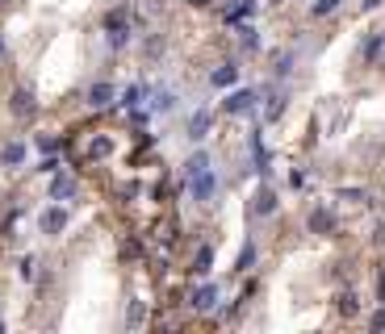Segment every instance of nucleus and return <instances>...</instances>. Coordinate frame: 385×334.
<instances>
[{"mask_svg":"<svg viewBox=\"0 0 385 334\" xmlns=\"http://www.w3.org/2000/svg\"><path fill=\"white\" fill-rule=\"evenodd\" d=\"M289 184H293V188H306V172H302V167H298V172H289Z\"/></svg>","mask_w":385,"mask_h":334,"instance_id":"31","label":"nucleus"},{"mask_svg":"<svg viewBox=\"0 0 385 334\" xmlns=\"http://www.w3.org/2000/svg\"><path fill=\"white\" fill-rule=\"evenodd\" d=\"M38 226H42V234H63V226H67V209L63 205H50V209H42V218H38Z\"/></svg>","mask_w":385,"mask_h":334,"instance_id":"5","label":"nucleus"},{"mask_svg":"<svg viewBox=\"0 0 385 334\" xmlns=\"http://www.w3.org/2000/svg\"><path fill=\"white\" fill-rule=\"evenodd\" d=\"M109 100H113V84H105V79H101V84H92V88H88V105H92V109H105Z\"/></svg>","mask_w":385,"mask_h":334,"instance_id":"16","label":"nucleus"},{"mask_svg":"<svg viewBox=\"0 0 385 334\" xmlns=\"http://www.w3.org/2000/svg\"><path fill=\"white\" fill-rule=\"evenodd\" d=\"M289 71H293V50H281V54H277V67H273V75H277V79H285Z\"/></svg>","mask_w":385,"mask_h":334,"instance_id":"23","label":"nucleus"},{"mask_svg":"<svg viewBox=\"0 0 385 334\" xmlns=\"http://www.w3.org/2000/svg\"><path fill=\"white\" fill-rule=\"evenodd\" d=\"M335 8H340V0H319V4L310 8V13H314V17H331Z\"/></svg>","mask_w":385,"mask_h":334,"instance_id":"28","label":"nucleus"},{"mask_svg":"<svg viewBox=\"0 0 385 334\" xmlns=\"http://www.w3.org/2000/svg\"><path fill=\"white\" fill-rule=\"evenodd\" d=\"M0 59H4V38H0Z\"/></svg>","mask_w":385,"mask_h":334,"instance_id":"35","label":"nucleus"},{"mask_svg":"<svg viewBox=\"0 0 385 334\" xmlns=\"http://www.w3.org/2000/svg\"><path fill=\"white\" fill-rule=\"evenodd\" d=\"M369 334H385V310H377V314L369 318Z\"/></svg>","mask_w":385,"mask_h":334,"instance_id":"30","label":"nucleus"},{"mask_svg":"<svg viewBox=\"0 0 385 334\" xmlns=\"http://www.w3.org/2000/svg\"><path fill=\"white\" fill-rule=\"evenodd\" d=\"M377 297L385 301V268H382V276H377Z\"/></svg>","mask_w":385,"mask_h":334,"instance_id":"32","label":"nucleus"},{"mask_svg":"<svg viewBox=\"0 0 385 334\" xmlns=\"http://www.w3.org/2000/svg\"><path fill=\"white\" fill-rule=\"evenodd\" d=\"M385 0H365V13H373V8H382Z\"/></svg>","mask_w":385,"mask_h":334,"instance_id":"33","label":"nucleus"},{"mask_svg":"<svg viewBox=\"0 0 385 334\" xmlns=\"http://www.w3.org/2000/svg\"><path fill=\"white\" fill-rule=\"evenodd\" d=\"M143 318H147L143 301H130V305H126V326H130V331H138V326H143Z\"/></svg>","mask_w":385,"mask_h":334,"instance_id":"22","label":"nucleus"},{"mask_svg":"<svg viewBox=\"0 0 385 334\" xmlns=\"http://www.w3.org/2000/svg\"><path fill=\"white\" fill-rule=\"evenodd\" d=\"M193 272L197 276H210L214 272V243H201V251L193 255Z\"/></svg>","mask_w":385,"mask_h":334,"instance_id":"13","label":"nucleus"},{"mask_svg":"<svg viewBox=\"0 0 385 334\" xmlns=\"http://www.w3.org/2000/svg\"><path fill=\"white\" fill-rule=\"evenodd\" d=\"M172 109H176V92L172 88H159L151 96V113H172Z\"/></svg>","mask_w":385,"mask_h":334,"instance_id":"17","label":"nucleus"},{"mask_svg":"<svg viewBox=\"0 0 385 334\" xmlns=\"http://www.w3.org/2000/svg\"><path fill=\"white\" fill-rule=\"evenodd\" d=\"M189 4H197V8H205V4H210V0H189Z\"/></svg>","mask_w":385,"mask_h":334,"instance_id":"34","label":"nucleus"},{"mask_svg":"<svg viewBox=\"0 0 385 334\" xmlns=\"http://www.w3.org/2000/svg\"><path fill=\"white\" fill-rule=\"evenodd\" d=\"M256 4H260V0H239V4H231V8L222 13V17H226V25H239V21H247V17L256 13Z\"/></svg>","mask_w":385,"mask_h":334,"instance_id":"14","label":"nucleus"},{"mask_svg":"<svg viewBox=\"0 0 385 334\" xmlns=\"http://www.w3.org/2000/svg\"><path fill=\"white\" fill-rule=\"evenodd\" d=\"M0 334H8V331H4V326H0Z\"/></svg>","mask_w":385,"mask_h":334,"instance_id":"37","label":"nucleus"},{"mask_svg":"<svg viewBox=\"0 0 385 334\" xmlns=\"http://www.w3.org/2000/svg\"><path fill=\"white\" fill-rule=\"evenodd\" d=\"M382 50H385V29H373V33L361 42V59H365V63H377Z\"/></svg>","mask_w":385,"mask_h":334,"instance_id":"7","label":"nucleus"},{"mask_svg":"<svg viewBox=\"0 0 385 334\" xmlns=\"http://www.w3.org/2000/svg\"><path fill=\"white\" fill-rule=\"evenodd\" d=\"M268 4H281V0H268Z\"/></svg>","mask_w":385,"mask_h":334,"instance_id":"36","label":"nucleus"},{"mask_svg":"<svg viewBox=\"0 0 385 334\" xmlns=\"http://www.w3.org/2000/svg\"><path fill=\"white\" fill-rule=\"evenodd\" d=\"M8 109H13V117H17V121H29V117L38 113V100H34V92H29V88H17Z\"/></svg>","mask_w":385,"mask_h":334,"instance_id":"4","label":"nucleus"},{"mask_svg":"<svg viewBox=\"0 0 385 334\" xmlns=\"http://www.w3.org/2000/svg\"><path fill=\"white\" fill-rule=\"evenodd\" d=\"M285 100H289L285 92H273V96H268V109H264V121H277V117L285 113Z\"/></svg>","mask_w":385,"mask_h":334,"instance_id":"19","label":"nucleus"},{"mask_svg":"<svg viewBox=\"0 0 385 334\" xmlns=\"http://www.w3.org/2000/svg\"><path fill=\"white\" fill-rule=\"evenodd\" d=\"M210 79H214V88H235V84H239V67H235V63H222Z\"/></svg>","mask_w":385,"mask_h":334,"instance_id":"15","label":"nucleus"},{"mask_svg":"<svg viewBox=\"0 0 385 334\" xmlns=\"http://www.w3.org/2000/svg\"><path fill=\"white\" fill-rule=\"evenodd\" d=\"M214 188H218L214 167H201V172H193V176H189V192H193V201H197V205H210V201H214Z\"/></svg>","mask_w":385,"mask_h":334,"instance_id":"2","label":"nucleus"},{"mask_svg":"<svg viewBox=\"0 0 385 334\" xmlns=\"http://www.w3.org/2000/svg\"><path fill=\"white\" fill-rule=\"evenodd\" d=\"M126 17H130V8H126V4H122V8H113V13L105 17L109 50H126V46H130V38H134V33H130V21H126Z\"/></svg>","mask_w":385,"mask_h":334,"instance_id":"1","label":"nucleus"},{"mask_svg":"<svg viewBox=\"0 0 385 334\" xmlns=\"http://www.w3.org/2000/svg\"><path fill=\"white\" fill-rule=\"evenodd\" d=\"M59 167H63V163H59V159H55V155H46V159H42V163H38V172H42V176H55V172H59Z\"/></svg>","mask_w":385,"mask_h":334,"instance_id":"29","label":"nucleus"},{"mask_svg":"<svg viewBox=\"0 0 385 334\" xmlns=\"http://www.w3.org/2000/svg\"><path fill=\"white\" fill-rule=\"evenodd\" d=\"M189 305H193L197 314H210V310L218 305V284H201V289H193V297H189Z\"/></svg>","mask_w":385,"mask_h":334,"instance_id":"6","label":"nucleus"},{"mask_svg":"<svg viewBox=\"0 0 385 334\" xmlns=\"http://www.w3.org/2000/svg\"><path fill=\"white\" fill-rule=\"evenodd\" d=\"M239 42H243V50H256V46H260V38H256V25H239Z\"/></svg>","mask_w":385,"mask_h":334,"instance_id":"24","label":"nucleus"},{"mask_svg":"<svg viewBox=\"0 0 385 334\" xmlns=\"http://www.w3.org/2000/svg\"><path fill=\"white\" fill-rule=\"evenodd\" d=\"M75 180L71 176H63V172H55V180H50V201H71L75 197Z\"/></svg>","mask_w":385,"mask_h":334,"instance_id":"9","label":"nucleus"},{"mask_svg":"<svg viewBox=\"0 0 385 334\" xmlns=\"http://www.w3.org/2000/svg\"><path fill=\"white\" fill-rule=\"evenodd\" d=\"M210 126H214V113H210V109H197V113L189 117V138L201 142V138L210 134Z\"/></svg>","mask_w":385,"mask_h":334,"instance_id":"8","label":"nucleus"},{"mask_svg":"<svg viewBox=\"0 0 385 334\" xmlns=\"http://www.w3.org/2000/svg\"><path fill=\"white\" fill-rule=\"evenodd\" d=\"M340 197H344V201H352V205L369 201V192H365V188H340Z\"/></svg>","mask_w":385,"mask_h":334,"instance_id":"27","label":"nucleus"},{"mask_svg":"<svg viewBox=\"0 0 385 334\" xmlns=\"http://www.w3.org/2000/svg\"><path fill=\"white\" fill-rule=\"evenodd\" d=\"M143 96H147V88H143V84H130V88L122 92V105H126V109H143Z\"/></svg>","mask_w":385,"mask_h":334,"instance_id":"18","label":"nucleus"},{"mask_svg":"<svg viewBox=\"0 0 385 334\" xmlns=\"http://www.w3.org/2000/svg\"><path fill=\"white\" fill-rule=\"evenodd\" d=\"M252 213H256V218H273V213H277V192H273V188H260Z\"/></svg>","mask_w":385,"mask_h":334,"instance_id":"11","label":"nucleus"},{"mask_svg":"<svg viewBox=\"0 0 385 334\" xmlns=\"http://www.w3.org/2000/svg\"><path fill=\"white\" fill-rule=\"evenodd\" d=\"M340 314H344V318H356V314H361V297H356L352 289L340 293Z\"/></svg>","mask_w":385,"mask_h":334,"instance_id":"20","label":"nucleus"},{"mask_svg":"<svg viewBox=\"0 0 385 334\" xmlns=\"http://www.w3.org/2000/svg\"><path fill=\"white\" fill-rule=\"evenodd\" d=\"M25 155H29L25 142H4V146H0V167H21Z\"/></svg>","mask_w":385,"mask_h":334,"instance_id":"10","label":"nucleus"},{"mask_svg":"<svg viewBox=\"0 0 385 334\" xmlns=\"http://www.w3.org/2000/svg\"><path fill=\"white\" fill-rule=\"evenodd\" d=\"M252 109H256V92H252V88L226 92V100H222V113H226V117H243V113H252Z\"/></svg>","mask_w":385,"mask_h":334,"instance_id":"3","label":"nucleus"},{"mask_svg":"<svg viewBox=\"0 0 385 334\" xmlns=\"http://www.w3.org/2000/svg\"><path fill=\"white\" fill-rule=\"evenodd\" d=\"M17 276L29 284V280H38V259L34 255H21V264H17Z\"/></svg>","mask_w":385,"mask_h":334,"instance_id":"21","label":"nucleus"},{"mask_svg":"<svg viewBox=\"0 0 385 334\" xmlns=\"http://www.w3.org/2000/svg\"><path fill=\"white\" fill-rule=\"evenodd\" d=\"M310 230H314V234H331V230H335V218H331V209H327V205L310 209Z\"/></svg>","mask_w":385,"mask_h":334,"instance_id":"12","label":"nucleus"},{"mask_svg":"<svg viewBox=\"0 0 385 334\" xmlns=\"http://www.w3.org/2000/svg\"><path fill=\"white\" fill-rule=\"evenodd\" d=\"M252 264H256V243H247V247H243V255H239V268H235V272H247Z\"/></svg>","mask_w":385,"mask_h":334,"instance_id":"26","label":"nucleus"},{"mask_svg":"<svg viewBox=\"0 0 385 334\" xmlns=\"http://www.w3.org/2000/svg\"><path fill=\"white\" fill-rule=\"evenodd\" d=\"M113 151V142L109 138H92V146H88V159H105Z\"/></svg>","mask_w":385,"mask_h":334,"instance_id":"25","label":"nucleus"}]
</instances>
